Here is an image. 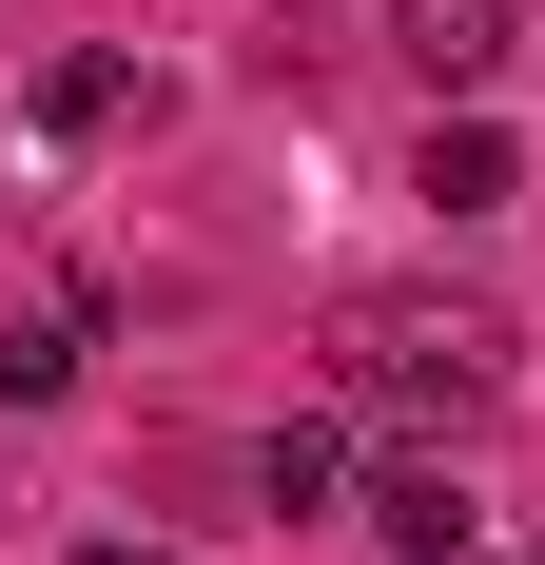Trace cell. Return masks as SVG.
<instances>
[{
    "instance_id": "2",
    "label": "cell",
    "mask_w": 545,
    "mask_h": 565,
    "mask_svg": "<svg viewBox=\"0 0 545 565\" xmlns=\"http://www.w3.org/2000/svg\"><path fill=\"white\" fill-rule=\"evenodd\" d=\"M389 40H409L429 98H488L506 58H526V0H389Z\"/></svg>"
},
{
    "instance_id": "4",
    "label": "cell",
    "mask_w": 545,
    "mask_h": 565,
    "mask_svg": "<svg viewBox=\"0 0 545 565\" xmlns=\"http://www.w3.org/2000/svg\"><path fill=\"white\" fill-rule=\"evenodd\" d=\"M371 526H389L409 565H468V488H448L429 449H409V468H371Z\"/></svg>"
},
{
    "instance_id": "1",
    "label": "cell",
    "mask_w": 545,
    "mask_h": 565,
    "mask_svg": "<svg viewBox=\"0 0 545 565\" xmlns=\"http://www.w3.org/2000/svg\"><path fill=\"white\" fill-rule=\"evenodd\" d=\"M331 409L468 449L506 409V312H468V292H351V312H331Z\"/></svg>"
},
{
    "instance_id": "7",
    "label": "cell",
    "mask_w": 545,
    "mask_h": 565,
    "mask_svg": "<svg viewBox=\"0 0 545 565\" xmlns=\"http://www.w3.org/2000/svg\"><path fill=\"white\" fill-rule=\"evenodd\" d=\"M117 117H137V58H58L40 78V137H117Z\"/></svg>"
},
{
    "instance_id": "3",
    "label": "cell",
    "mask_w": 545,
    "mask_h": 565,
    "mask_svg": "<svg viewBox=\"0 0 545 565\" xmlns=\"http://www.w3.org/2000/svg\"><path fill=\"white\" fill-rule=\"evenodd\" d=\"M409 195H429V215H506V195H526L506 117H488V98H448V117H429V157H409Z\"/></svg>"
},
{
    "instance_id": "5",
    "label": "cell",
    "mask_w": 545,
    "mask_h": 565,
    "mask_svg": "<svg viewBox=\"0 0 545 565\" xmlns=\"http://www.w3.org/2000/svg\"><path fill=\"white\" fill-rule=\"evenodd\" d=\"M78 351H98V312H20V332H0V409H58Z\"/></svg>"
},
{
    "instance_id": "6",
    "label": "cell",
    "mask_w": 545,
    "mask_h": 565,
    "mask_svg": "<svg viewBox=\"0 0 545 565\" xmlns=\"http://www.w3.org/2000/svg\"><path fill=\"white\" fill-rule=\"evenodd\" d=\"M254 488H272V526H312L331 488H351V429H272V449H254Z\"/></svg>"
},
{
    "instance_id": "8",
    "label": "cell",
    "mask_w": 545,
    "mask_h": 565,
    "mask_svg": "<svg viewBox=\"0 0 545 565\" xmlns=\"http://www.w3.org/2000/svg\"><path fill=\"white\" fill-rule=\"evenodd\" d=\"M78 565H175V546H137V526H98V546H78Z\"/></svg>"
}]
</instances>
